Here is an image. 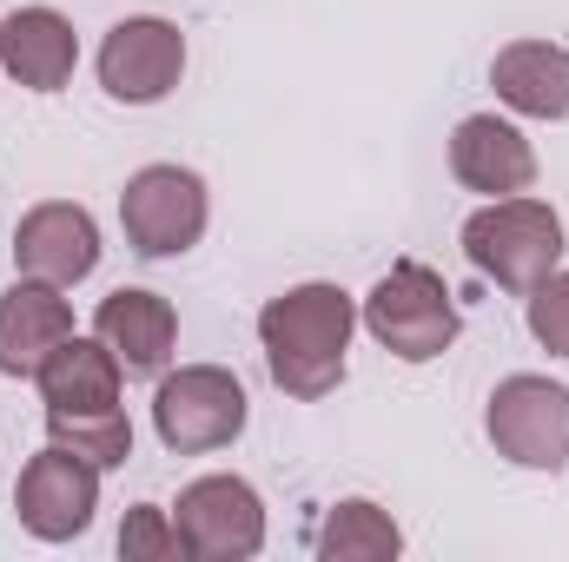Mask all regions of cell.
I'll list each match as a JSON object with an SVG mask.
<instances>
[{
  "label": "cell",
  "instance_id": "19",
  "mask_svg": "<svg viewBox=\"0 0 569 562\" xmlns=\"http://www.w3.org/2000/svg\"><path fill=\"white\" fill-rule=\"evenodd\" d=\"M120 556L127 562H179L186 556L172 510H159V503H133L127 523H120Z\"/></svg>",
  "mask_w": 569,
  "mask_h": 562
},
{
  "label": "cell",
  "instance_id": "6",
  "mask_svg": "<svg viewBox=\"0 0 569 562\" xmlns=\"http://www.w3.org/2000/svg\"><path fill=\"white\" fill-rule=\"evenodd\" d=\"M483 430L497 443V456H510L517 470H563L569 463V384H550L537 371H517L490 391Z\"/></svg>",
  "mask_w": 569,
  "mask_h": 562
},
{
  "label": "cell",
  "instance_id": "12",
  "mask_svg": "<svg viewBox=\"0 0 569 562\" xmlns=\"http://www.w3.org/2000/svg\"><path fill=\"white\" fill-rule=\"evenodd\" d=\"M93 338L120 358L127 378H159L172 344H179V311L159 298V291H140V284H120L113 298H100L93 311Z\"/></svg>",
  "mask_w": 569,
  "mask_h": 562
},
{
  "label": "cell",
  "instance_id": "14",
  "mask_svg": "<svg viewBox=\"0 0 569 562\" xmlns=\"http://www.w3.org/2000/svg\"><path fill=\"white\" fill-rule=\"evenodd\" d=\"M0 67L27 93H60L80 67V33L60 7H13L0 20Z\"/></svg>",
  "mask_w": 569,
  "mask_h": 562
},
{
  "label": "cell",
  "instance_id": "15",
  "mask_svg": "<svg viewBox=\"0 0 569 562\" xmlns=\"http://www.w3.org/2000/svg\"><path fill=\"white\" fill-rule=\"evenodd\" d=\"M490 87L523 120H569V47H557V40H510V47H497Z\"/></svg>",
  "mask_w": 569,
  "mask_h": 562
},
{
  "label": "cell",
  "instance_id": "3",
  "mask_svg": "<svg viewBox=\"0 0 569 562\" xmlns=\"http://www.w3.org/2000/svg\"><path fill=\"white\" fill-rule=\"evenodd\" d=\"M358 318H365V331H371L398 364H430V358H443V351L457 344V331H463L450 284L437 279L430 265H418V259H398L385 279L371 284V298H365Z\"/></svg>",
  "mask_w": 569,
  "mask_h": 562
},
{
  "label": "cell",
  "instance_id": "5",
  "mask_svg": "<svg viewBox=\"0 0 569 562\" xmlns=\"http://www.w3.org/2000/svg\"><path fill=\"white\" fill-rule=\"evenodd\" d=\"M212 199L192 165H140L120 192V225L140 259H179L206 239Z\"/></svg>",
  "mask_w": 569,
  "mask_h": 562
},
{
  "label": "cell",
  "instance_id": "9",
  "mask_svg": "<svg viewBox=\"0 0 569 562\" xmlns=\"http://www.w3.org/2000/svg\"><path fill=\"white\" fill-rule=\"evenodd\" d=\"M186 73V33L159 13H133L100 40V87L120 107H159Z\"/></svg>",
  "mask_w": 569,
  "mask_h": 562
},
{
  "label": "cell",
  "instance_id": "11",
  "mask_svg": "<svg viewBox=\"0 0 569 562\" xmlns=\"http://www.w3.org/2000/svg\"><path fill=\"white\" fill-rule=\"evenodd\" d=\"M450 172H457L463 192L510 199V192H530V185H537V145L523 140L517 120L470 113V120H457V133H450Z\"/></svg>",
  "mask_w": 569,
  "mask_h": 562
},
{
  "label": "cell",
  "instance_id": "8",
  "mask_svg": "<svg viewBox=\"0 0 569 562\" xmlns=\"http://www.w3.org/2000/svg\"><path fill=\"white\" fill-rule=\"evenodd\" d=\"M100 476H107V470H93L87 456L47 443L40 456H27V470H20V483H13V516H20V530L40 536V543H73V536H87V530H93V510H100Z\"/></svg>",
  "mask_w": 569,
  "mask_h": 562
},
{
  "label": "cell",
  "instance_id": "16",
  "mask_svg": "<svg viewBox=\"0 0 569 562\" xmlns=\"http://www.w3.org/2000/svg\"><path fill=\"white\" fill-rule=\"evenodd\" d=\"M33 384H40L53 418H80V411H113L127 371H120V358L100 338H67V344H53V358L40 364Z\"/></svg>",
  "mask_w": 569,
  "mask_h": 562
},
{
  "label": "cell",
  "instance_id": "17",
  "mask_svg": "<svg viewBox=\"0 0 569 562\" xmlns=\"http://www.w3.org/2000/svg\"><path fill=\"white\" fill-rule=\"evenodd\" d=\"M398 550H405V530L371 496H345L318 523V556L325 562H391Z\"/></svg>",
  "mask_w": 569,
  "mask_h": 562
},
{
  "label": "cell",
  "instance_id": "7",
  "mask_svg": "<svg viewBox=\"0 0 569 562\" xmlns=\"http://www.w3.org/2000/svg\"><path fill=\"white\" fill-rule=\"evenodd\" d=\"M179 543L192 562H246L266 550V496L246 476H192L172 503Z\"/></svg>",
  "mask_w": 569,
  "mask_h": 562
},
{
  "label": "cell",
  "instance_id": "10",
  "mask_svg": "<svg viewBox=\"0 0 569 562\" xmlns=\"http://www.w3.org/2000/svg\"><path fill=\"white\" fill-rule=\"evenodd\" d=\"M13 265H20V279H47V284H60V291L93 279V265H100V225H93V212L73 205V199L27 205L20 225H13Z\"/></svg>",
  "mask_w": 569,
  "mask_h": 562
},
{
  "label": "cell",
  "instance_id": "2",
  "mask_svg": "<svg viewBox=\"0 0 569 562\" xmlns=\"http://www.w3.org/2000/svg\"><path fill=\"white\" fill-rule=\"evenodd\" d=\"M463 259L503 291H530L563 265V219H557V205H543L530 192L490 199L463 219Z\"/></svg>",
  "mask_w": 569,
  "mask_h": 562
},
{
  "label": "cell",
  "instance_id": "1",
  "mask_svg": "<svg viewBox=\"0 0 569 562\" xmlns=\"http://www.w3.org/2000/svg\"><path fill=\"white\" fill-rule=\"evenodd\" d=\"M351 331H358V298L345 284H291L279 298H266L259 311V351H266V371L284 398L298 404H318L345 384V351H351Z\"/></svg>",
  "mask_w": 569,
  "mask_h": 562
},
{
  "label": "cell",
  "instance_id": "4",
  "mask_svg": "<svg viewBox=\"0 0 569 562\" xmlns=\"http://www.w3.org/2000/svg\"><path fill=\"white\" fill-rule=\"evenodd\" d=\"M246 384L226 364H179L152 391V430L172 456H206L226 450L246 430Z\"/></svg>",
  "mask_w": 569,
  "mask_h": 562
},
{
  "label": "cell",
  "instance_id": "18",
  "mask_svg": "<svg viewBox=\"0 0 569 562\" xmlns=\"http://www.w3.org/2000/svg\"><path fill=\"white\" fill-rule=\"evenodd\" d=\"M47 443L87 456L93 470H120V463L133 456V423H127L120 404H113V411H80V418H53V411H47Z\"/></svg>",
  "mask_w": 569,
  "mask_h": 562
},
{
  "label": "cell",
  "instance_id": "20",
  "mask_svg": "<svg viewBox=\"0 0 569 562\" xmlns=\"http://www.w3.org/2000/svg\"><path fill=\"white\" fill-rule=\"evenodd\" d=\"M530 304H523V318H530V338L550 351V358H569V272L557 265L543 284H530L523 291Z\"/></svg>",
  "mask_w": 569,
  "mask_h": 562
},
{
  "label": "cell",
  "instance_id": "13",
  "mask_svg": "<svg viewBox=\"0 0 569 562\" xmlns=\"http://www.w3.org/2000/svg\"><path fill=\"white\" fill-rule=\"evenodd\" d=\"M67 338H73V304L60 298V284L20 279L0 291V378H40V364Z\"/></svg>",
  "mask_w": 569,
  "mask_h": 562
}]
</instances>
